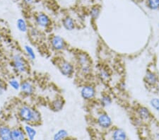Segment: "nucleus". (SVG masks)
Returning <instances> with one entry per match:
<instances>
[{"mask_svg": "<svg viewBox=\"0 0 159 140\" xmlns=\"http://www.w3.org/2000/svg\"><path fill=\"white\" fill-rule=\"evenodd\" d=\"M17 114L20 120L25 124L37 125L42 121V117L40 112L28 104L20 105L18 108Z\"/></svg>", "mask_w": 159, "mask_h": 140, "instance_id": "nucleus-1", "label": "nucleus"}, {"mask_svg": "<svg viewBox=\"0 0 159 140\" xmlns=\"http://www.w3.org/2000/svg\"><path fill=\"white\" fill-rule=\"evenodd\" d=\"M11 66L15 72L24 75L29 72V65L24 56L20 52H15L11 56Z\"/></svg>", "mask_w": 159, "mask_h": 140, "instance_id": "nucleus-2", "label": "nucleus"}, {"mask_svg": "<svg viewBox=\"0 0 159 140\" xmlns=\"http://www.w3.org/2000/svg\"><path fill=\"white\" fill-rule=\"evenodd\" d=\"M57 67L61 75L66 77H71L74 74V66L70 61L60 59L57 61Z\"/></svg>", "mask_w": 159, "mask_h": 140, "instance_id": "nucleus-3", "label": "nucleus"}, {"mask_svg": "<svg viewBox=\"0 0 159 140\" xmlns=\"http://www.w3.org/2000/svg\"><path fill=\"white\" fill-rule=\"evenodd\" d=\"M35 25L40 29H48L51 26L52 21L48 14L43 12H38L34 16Z\"/></svg>", "mask_w": 159, "mask_h": 140, "instance_id": "nucleus-4", "label": "nucleus"}, {"mask_svg": "<svg viewBox=\"0 0 159 140\" xmlns=\"http://www.w3.org/2000/svg\"><path fill=\"white\" fill-rule=\"evenodd\" d=\"M50 45L55 52H61L66 48V43L65 39L59 35H54L50 38Z\"/></svg>", "mask_w": 159, "mask_h": 140, "instance_id": "nucleus-5", "label": "nucleus"}, {"mask_svg": "<svg viewBox=\"0 0 159 140\" xmlns=\"http://www.w3.org/2000/svg\"><path fill=\"white\" fill-rule=\"evenodd\" d=\"M96 123L102 129H108L112 125V118L108 114L105 112H101L98 114L96 119Z\"/></svg>", "mask_w": 159, "mask_h": 140, "instance_id": "nucleus-6", "label": "nucleus"}, {"mask_svg": "<svg viewBox=\"0 0 159 140\" xmlns=\"http://www.w3.org/2000/svg\"><path fill=\"white\" fill-rule=\"evenodd\" d=\"M20 91L23 95L26 97L32 96L35 93V87L33 81L29 79H25L20 83Z\"/></svg>", "mask_w": 159, "mask_h": 140, "instance_id": "nucleus-7", "label": "nucleus"}, {"mask_svg": "<svg viewBox=\"0 0 159 140\" xmlns=\"http://www.w3.org/2000/svg\"><path fill=\"white\" fill-rule=\"evenodd\" d=\"M80 93L82 98L85 101H91L96 96V88L91 84H85L81 86Z\"/></svg>", "mask_w": 159, "mask_h": 140, "instance_id": "nucleus-8", "label": "nucleus"}, {"mask_svg": "<svg viewBox=\"0 0 159 140\" xmlns=\"http://www.w3.org/2000/svg\"><path fill=\"white\" fill-rule=\"evenodd\" d=\"M137 115L138 118L142 122L149 121L151 118L150 111L144 106H139L137 108Z\"/></svg>", "mask_w": 159, "mask_h": 140, "instance_id": "nucleus-9", "label": "nucleus"}, {"mask_svg": "<svg viewBox=\"0 0 159 140\" xmlns=\"http://www.w3.org/2000/svg\"><path fill=\"white\" fill-rule=\"evenodd\" d=\"M65 102L62 97L57 96L50 102V108L54 112H60L64 108Z\"/></svg>", "mask_w": 159, "mask_h": 140, "instance_id": "nucleus-10", "label": "nucleus"}, {"mask_svg": "<svg viewBox=\"0 0 159 140\" xmlns=\"http://www.w3.org/2000/svg\"><path fill=\"white\" fill-rule=\"evenodd\" d=\"M111 140H127V132L122 128H115L112 130L110 134Z\"/></svg>", "mask_w": 159, "mask_h": 140, "instance_id": "nucleus-11", "label": "nucleus"}, {"mask_svg": "<svg viewBox=\"0 0 159 140\" xmlns=\"http://www.w3.org/2000/svg\"><path fill=\"white\" fill-rule=\"evenodd\" d=\"M11 140H29L23 127H15L11 129Z\"/></svg>", "mask_w": 159, "mask_h": 140, "instance_id": "nucleus-12", "label": "nucleus"}, {"mask_svg": "<svg viewBox=\"0 0 159 140\" xmlns=\"http://www.w3.org/2000/svg\"><path fill=\"white\" fill-rule=\"evenodd\" d=\"M76 60L77 64L79 65V67L84 65H91V58L89 57L88 54L84 52H80L76 54Z\"/></svg>", "mask_w": 159, "mask_h": 140, "instance_id": "nucleus-13", "label": "nucleus"}, {"mask_svg": "<svg viewBox=\"0 0 159 140\" xmlns=\"http://www.w3.org/2000/svg\"><path fill=\"white\" fill-rule=\"evenodd\" d=\"M25 135L29 140H34L37 135V130L33 124H25L23 127Z\"/></svg>", "mask_w": 159, "mask_h": 140, "instance_id": "nucleus-14", "label": "nucleus"}, {"mask_svg": "<svg viewBox=\"0 0 159 140\" xmlns=\"http://www.w3.org/2000/svg\"><path fill=\"white\" fill-rule=\"evenodd\" d=\"M62 25L65 30H68V31H71V30L75 29L76 23L72 17L70 16H66L62 19Z\"/></svg>", "mask_w": 159, "mask_h": 140, "instance_id": "nucleus-15", "label": "nucleus"}, {"mask_svg": "<svg viewBox=\"0 0 159 140\" xmlns=\"http://www.w3.org/2000/svg\"><path fill=\"white\" fill-rule=\"evenodd\" d=\"M144 81L149 86H154L158 83L157 75L154 72L147 71L144 76Z\"/></svg>", "mask_w": 159, "mask_h": 140, "instance_id": "nucleus-16", "label": "nucleus"}, {"mask_svg": "<svg viewBox=\"0 0 159 140\" xmlns=\"http://www.w3.org/2000/svg\"><path fill=\"white\" fill-rule=\"evenodd\" d=\"M16 25L18 30L22 34H26L27 32H29V25L26 20L24 18H19L16 21Z\"/></svg>", "mask_w": 159, "mask_h": 140, "instance_id": "nucleus-17", "label": "nucleus"}, {"mask_svg": "<svg viewBox=\"0 0 159 140\" xmlns=\"http://www.w3.org/2000/svg\"><path fill=\"white\" fill-rule=\"evenodd\" d=\"M0 140H11V129L9 126H0Z\"/></svg>", "mask_w": 159, "mask_h": 140, "instance_id": "nucleus-18", "label": "nucleus"}, {"mask_svg": "<svg viewBox=\"0 0 159 140\" xmlns=\"http://www.w3.org/2000/svg\"><path fill=\"white\" fill-rule=\"evenodd\" d=\"M24 50L28 59L30 61H34L36 59V54L33 47L30 45H24Z\"/></svg>", "mask_w": 159, "mask_h": 140, "instance_id": "nucleus-19", "label": "nucleus"}, {"mask_svg": "<svg viewBox=\"0 0 159 140\" xmlns=\"http://www.w3.org/2000/svg\"><path fill=\"white\" fill-rule=\"evenodd\" d=\"M99 102L101 106L104 107V108H107V107H109L112 105V98L109 94L104 93L102 94L101 97L100 98Z\"/></svg>", "mask_w": 159, "mask_h": 140, "instance_id": "nucleus-20", "label": "nucleus"}, {"mask_svg": "<svg viewBox=\"0 0 159 140\" xmlns=\"http://www.w3.org/2000/svg\"><path fill=\"white\" fill-rule=\"evenodd\" d=\"M69 136V132L65 129H60L54 134L53 140H65Z\"/></svg>", "mask_w": 159, "mask_h": 140, "instance_id": "nucleus-21", "label": "nucleus"}, {"mask_svg": "<svg viewBox=\"0 0 159 140\" xmlns=\"http://www.w3.org/2000/svg\"><path fill=\"white\" fill-rule=\"evenodd\" d=\"M20 83L21 81H20L19 79L13 77L11 78L8 81V85L10 88H11L13 90L19 91H20Z\"/></svg>", "mask_w": 159, "mask_h": 140, "instance_id": "nucleus-22", "label": "nucleus"}, {"mask_svg": "<svg viewBox=\"0 0 159 140\" xmlns=\"http://www.w3.org/2000/svg\"><path fill=\"white\" fill-rule=\"evenodd\" d=\"M98 75H99V77L101 79V80L105 81H109L110 78V74L109 73L108 71L104 68H101V70H99Z\"/></svg>", "mask_w": 159, "mask_h": 140, "instance_id": "nucleus-23", "label": "nucleus"}, {"mask_svg": "<svg viewBox=\"0 0 159 140\" xmlns=\"http://www.w3.org/2000/svg\"><path fill=\"white\" fill-rule=\"evenodd\" d=\"M100 14H101V9L96 6L92 7L90 11V16L93 20L98 19L100 16Z\"/></svg>", "mask_w": 159, "mask_h": 140, "instance_id": "nucleus-24", "label": "nucleus"}, {"mask_svg": "<svg viewBox=\"0 0 159 140\" xmlns=\"http://www.w3.org/2000/svg\"><path fill=\"white\" fill-rule=\"evenodd\" d=\"M147 6L151 10L159 9V0H147Z\"/></svg>", "mask_w": 159, "mask_h": 140, "instance_id": "nucleus-25", "label": "nucleus"}, {"mask_svg": "<svg viewBox=\"0 0 159 140\" xmlns=\"http://www.w3.org/2000/svg\"><path fill=\"white\" fill-rule=\"evenodd\" d=\"M92 71V68L91 65H84L80 67V72L82 75L84 76H89L91 75Z\"/></svg>", "mask_w": 159, "mask_h": 140, "instance_id": "nucleus-26", "label": "nucleus"}, {"mask_svg": "<svg viewBox=\"0 0 159 140\" xmlns=\"http://www.w3.org/2000/svg\"><path fill=\"white\" fill-rule=\"evenodd\" d=\"M150 105L152 108L159 113V98H153L150 101Z\"/></svg>", "mask_w": 159, "mask_h": 140, "instance_id": "nucleus-27", "label": "nucleus"}, {"mask_svg": "<svg viewBox=\"0 0 159 140\" xmlns=\"http://www.w3.org/2000/svg\"><path fill=\"white\" fill-rule=\"evenodd\" d=\"M29 33H30V37L33 38H37L39 36L38 35H40V30L37 29H34V28H33L31 29H29Z\"/></svg>", "mask_w": 159, "mask_h": 140, "instance_id": "nucleus-28", "label": "nucleus"}, {"mask_svg": "<svg viewBox=\"0 0 159 140\" xmlns=\"http://www.w3.org/2000/svg\"><path fill=\"white\" fill-rule=\"evenodd\" d=\"M7 84L3 81L0 79V96H2L7 91Z\"/></svg>", "mask_w": 159, "mask_h": 140, "instance_id": "nucleus-29", "label": "nucleus"}, {"mask_svg": "<svg viewBox=\"0 0 159 140\" xmlns=\"http://www.w3.org/2000/svg\"><path fill=\"white\" fill-rule=\"evenodd\" d=\"M35 0H22L23 4L27 7H30L35 3Z\"/></svg>", "mask_w": 159, "mask_h": 140, "instance_id": "nucleus-30", "label": "nucleus"}, {"mask_svg": "<svg viewBox=\"0 0 159 140\" xmlns=\"http://www.w3.org/2000/svg\"><path fill=\"white\" fill-rule=\"evenodd\" d=\"M2 40H3V35H2L1 30H0V43L2 42Z\"/></svg>", "mask_w": 159, "mask_h": 140, "instance_id": "nucleus-31", "label": "nucleus"}]
</instances>
